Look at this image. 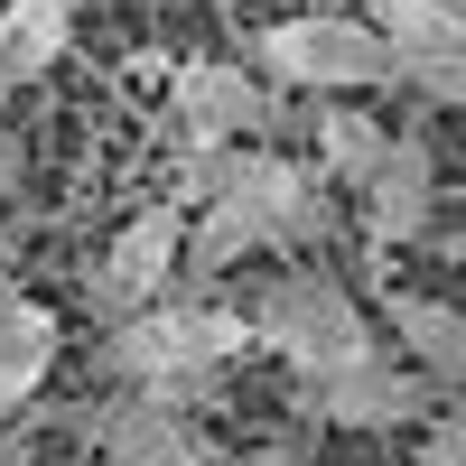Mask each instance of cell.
Wrapping results in <instances>:
<instances>
[{
	"label": "cell",
	"instance_id": "1",
	"mask_svg": "<svg viewBox=\"0 0 466 466\" xmlns=\"http://www.w3.org/2000/svg\"><path fill=\"white\" fill-rule=\"evenodd\" d=\"M252 345V318L243 308H224V299H149V308H131V318H112V336H103V373L112 382H131V392H168V401H187L197 410L206 401V382H215V364H233Z\"/></svg>",
	"mask_w": 466,
	"mask_h": 466
},
{
	"label": "cell",
	"instance_id": "2",
	"mask_svg": "<svg viewBox=\"0 0 466 466\" xmlns=\"http://www.w3.org/2000/svg\"><path fill=\"white\" fill-rule=\"evenodd\" d=\"M243 318H252V345H270V355H280L299 382H308V373H345V364L373 355L364 308L345 299L327 270H280V280H270Z\"/></svg>",
	"mask_w": 466,
	"mask_h": 466
},
{
	"label": "cell",
	"instance_id": "3",
	"mask_svg": "<svg viewBox=\"0 0 466 466\" xmlns=\"http://www.w3.org/2000/svg\"><path fill=\"white\" fill-rule=\"evenodd\" d=\"M252 56L270 85H308V94H373L392 85V47L382 28L355 19V10H289L252 37Z\"/></svg>",
	"mask_w": 466,
	"mask_h": 466
},
{
	"label": "cell",
	"instance_id": "4",
	"mask_svg": "<svg viewBox=\"0 0 466 466\" xmlns=\"http://www.w3.org/2000/svg\"><path fill=\"white\" fill-rule=\"evenodd\" d=\"M75 439L94 457H112V466H197L206 457V420L187 401H168V392H131L122 382V392L75 410Z\"/></svg>",
	"mask_w": 466,
	"mask_h": 466
},
{
	"label": "cell",
	"instance_id": "5",
	"mask_svg": "<svg viewBox=\"0 0 466 466\" xmlns=\"http://www.w3.org/2000/svg\"><path fill=\"white\" fill-rule=\"evenodd\" d=\"M364 19L392 47V85L466 112V10L457 0H364Z\"/></svg>",
	"mask_w": 466,
	"mask_h": 466
},
{
	"label": "cell",
	"instance_id": "6",
	"mask_svg": "<svg viewBox=\"0 0 466 466\" xmlns=\"http://www.w3.org/2000/svg\"><path fill=\"white\" fill-rule=\"evenodd\" d=\"M430 401H439L430 382L382 355L345 364V373H308V392H299V410L327 420V430H410V420H430Z\"/></svg>",
	"mask_w": 466,
	"mask_h": 466
},
{
	"label": "cell",
	"instance_id": "7",
	"mask_svg": "<svg viewBox=\"0 0 466 466\" xmlns=\"http://www.w3.org/2000/svg\"><path fill=\"white\" fill-rule=\"evenodd\" d=\"M177 252H187V206H140L122 233H112V252L94 261V308H103V318L149 308L177 280Z\"/></svg>",
	"mask_w": 466,
	"mask_h": 466
},
{
	"label": "cell",
	"instance_id": "8",
	"mask_svg": "<svg viewBox=\"0 0 466 466\" xmlns=\"http://www.w3.org/2000/svg\"><path fill=\"white\" fill-rule=\"evenodd\" d=\"M355 197H364V233L373 243H430L439 233V149L420 131H392L382 168L355 187Z\"/></svg>",
	"mask_w": 466,
	"mask_h": 466
},
{
	"label": "cell",
	"instance_id": "9",
	"mask_svg": "<svg viewBox=\"0 0 466 466\" xmlns=\"http://www.w3.org/2000/svg\"><path fill=\"white\" fill-rule=\"evenodd\" d=\"M177 122H187V140H261L280 122V94L252 85L243 66L197 56V66H177Z\"/></svg>",
	"mask_w": 466,
	"mask_h": 466
},
{
	"label": "cell",
	"instance_id": "10",
	"mask_svg": "<svg viewBox=\"0 0 466 466\" xmlns=\"http://www.w3.org/2000/svg\"><path fill=\"white\" fill-rule=\"evenodd\" d=\"M382 308H392V336H401L410 373L430 382V392H466V308H448L430 289H392Z\"/></svg>",
	"mask_w": 466,
	"mask_h": 466
},
{
	"label": "cell",
	"instance_id": "11",
	"mask_svg": "<svg viewBox=\"0 0 466 466\" xmlns=\"http://www.w3.org/2000/svg\"><path fill=\"white\" fill-rule=\"evenodd\" d=\"M252 252H270V224L252 215V197H233V187H224V197H206L197 215H187V252H177V270H187L197 289H215L224 270L252 261Z\"/></svg>",
	"mask_w": 466,
	"mask_h": 466
},
{
	"label": "cell",
	"instance_id": "12",
	"mask_svg": "<svg viewBox=\"0 0 466 466\" xmlns=\"http://www.w3.org/2000/svg\"><path fill=\"white\" fill-rule=\"evenodd\" d=\"M47 373H56V308L0 289V410H19Z\"/></svg>",
	"mask_w": 466,
	"mask_h": 466
},
{
	"label": "cell",
	"instance_id": "13",
	"mask_svg": "<svg viewBox=\"0 0 466 466\" xmlns=\"http://www.w3.org/2000/svg\"><path fill=\"white\" fill-rule=\"evenodd\" d=\"M75 47V0H10L0 10V85H37Z\"/></svg>",
	"mask_w": 466,
	"mask_h": 466
},
{
	"label": "cell",
	"instance_id": "14",
	"mask_svg": "<svg viewBox=\"0 0 466 466\" xmlns=\"http://www.w3.org/2000/svg\"><path fill=\"white\" fill-rule=\"evenodd\" d=\"M308 140H318V177H345V187H364L382 168V149H392V131H382L364 103H345V94H327L308 112Z\"/></svg>",
	"mask_w": 466,
	"mask_h": 466
},
{
	"label": "cell",
	"instance_id": "15",
	"mask_svg": "<svg viewBox=\"0 0 466 466\" xmlns=\"http://www.w3.org/2000/svg\"><path fill=\"white\" fill-rule=\"evenodd\" d=\"M410 466H466V420H439L430 439H420V457Z\"/></svg>",
	"mask_w": 466,
	"mask_h": 466
},
{
	"label": "cell",
	"instance_id": "16",
	"mask_svg": "<svg viewBox=\"0 0 466 466\" xmlns=\"http://www.w3.org/2000/svg\"><path fill=\"white\" fill-rule=\"evenodd\" d=\"M10 187H19V131L0 122V197H10Z\"/></svg>",
	"mask_w": 466,
	"mask_h": 466
},
{
	"label": "cell",
	"instance_id": "17",
	"mask_svg": "<svg viewBox=\"0 0 466 466\" xmlns=\"http://www.w3.org/2000/svg\"><path fill=\"white\" fill-rule=\"evenodd\" d=\"M430 243H439V261H457V270H466V233H430Z\"/></svg>",
	"mask_w": 466,
	"mask_h": 466
},
{
	"label": "cell",
	"instance_id": "18",
	"mask_svg": "<svg viewBox=\"0 0 466 466\" xmlns=\"http://www.w3.org/2000/svg\"><path fill=\"white\" fill-rule=\"evenodd\" d=\"M243 466H308V457H289V448H261V457H243Z\"/></svg>",
	"mask_w": 466,
	"mask_h": 466
},
{
	"label": "cell",
	"instance_id": "19",
	"mask_svg": "<svg viewBox=\"0 0 466 466\" xmlns=\"http://www.w3.org/2000/svg\"><path fill=\"white\" fill-rule=\"evenodd\" d=\"M131 10H187V0H131Z\"/></svg>",
	"mask_w": 466,
	"mask_h": 466
}]
</instances>
